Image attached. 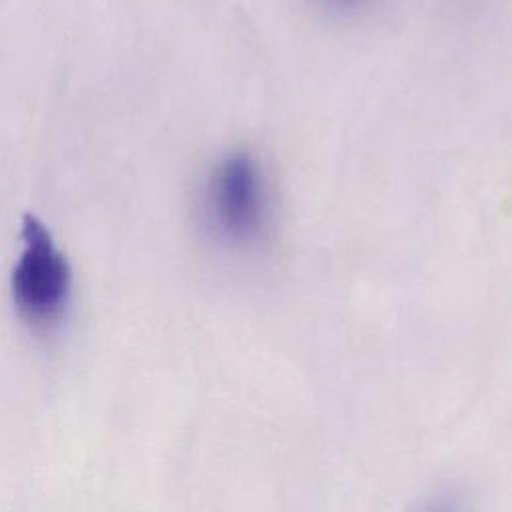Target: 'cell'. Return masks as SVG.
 Here are the masks:
<instances>
[{
    "label": "cell",
    "mask_w": 512,
    "mask_h": 512,
    "mask_svg": "<svg viewBox=\"0 0 512 512\" xmlns=\"http://www.w3.org/2000/svg\"><path fill=\"white\" fill-rule=\"evenodd\" d=\"M200 218L222 246L250 248L268 232L272 206L260 162L244 150L222 156L200 190Z\"/></svg>",
    "instance_id": "1"
},
{
    "label": "cell",
    "mask_w": 512,
    "mask_h": 512,
    "mask_svg": "<svg viewBox=\"0 0 512 512\" xmlns=\"http://www.w3.org/2000/svg\"><path fill=\"white\" fill-rule=\"evenodd\" d=\"M8 288L16 316L32 332H52L68 314L72 266L32 212H26L20 224V252L10 270Z\"/></svg>",
    "instance_id": "2"
},
{
    "label": "cell",
    "mask_w": 512,
    "mask_h": 512,
    "mask_svg": "<svg viewBox=\"0 0 512 512\" xmlns=\"http://www.w3.org/2000/svg\"><path fill=\"white\" fill-rule=\"evenodd\" d=\"M424 512H456V510H454V506H450V504H444V502H436V504L428 506Z\"/></svg>",
    "instance_id": "3"
},
{
    "label": "cell",
    "mask_w": 512,
    "mask_h": 512,
    "mask_svg": "<svg viewBox=\"0 0 512 512\" xmlns=\"http://www.w3.org/2000/svg\"><path fill=\"white\" fill-rule=\"evenodd\" d=\"M334 2H340V4H350V2H356V0H334Z\"/></svg>",
    "instance_id": "4"
}]
</instances>
